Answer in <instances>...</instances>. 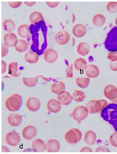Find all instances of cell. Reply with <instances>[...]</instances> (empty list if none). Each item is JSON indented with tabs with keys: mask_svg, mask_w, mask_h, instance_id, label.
I'll use <instances>...</instances> for the list:
<instances>
[{
	"mask_svg": "<svg viewBox=\"0 0 117 154\" xmlns=\"http://www.w3.org/2000/svg\"><path fill=\"white\" fill-rule=\"evenodd\" d=\"M111 70L113 71H117V61L115 62H111L109 64Z\"/></svg>",
	"mask_w": 117,
	"mask_h": 154,
	"instance_id": "cell-43",
	"label": "cell"
},
{
	"mask_svg": "<svg viewBox=\"0 0 117 154\" xmlns=\"http://www.w3.org/2000/svg\"><path fill=\"white\" fill-rule=\"evenodd\" d=\"M60 148V145L59 141L56 139L48 140L46 142V150L49 153H57Z\"/></svg>",
	"mask_w": 117,
	"mask_h": 154,
	"instance_id": "cell-16",
	"label": "cell"
},
{
	"mask_svg": "<svg viewBox=\"0 0 117 154\" xmlns=\"http://www.w3.org/2000/svg\"><path fill=\"white\" fill-rule=\"evenodd\" d=\"M76 83L77 85L80 88H87L90 85V78H77L76 79Z\"/></svg>",
	"mask_w": 117,
	"mask_h": 154,
	"instance_id": "cell-34",
	"label": "cell"
},
{
	"mask_svg": "<svg viewBox=\"0 0 117 154\" xmlns=\"http://www.w3.org/2000/svg\"><path fill=\"white\" fill-rule=\"evenodd\" d=\"M8 5L10 7L14 8H18L22 5L21 2H9Z\"/></svg>",
	"mask_w": 117,
	"mask_h": 154,
	"instance_id": "cell-41",
	"label": "cell"
},
{
	"mask_svg": "<svg viewBox=\"0 0 117 154\" xmlns=\"http://www.w3.org/2000/svg\"><path fill=\"white\" fill-rule=\"evenodd\" d=\"M82 133L78 128H72L68 131L64 136L65 141L69 144L75 145L81 140Z\"/></svg>",
	"mask_w": 117,
	"mask_h": 154,
	"instance_id": "cell-5",
	"label": "cell"
},
{
	"mask_svg": "<svg viewBox=\"0 0 117 154\" xmlns=\"http://www.w3.org/2000/svg\"><path fill=\"white\" fill-rule=\"evenodd\" d=\"M40 76L35 78H23L22 82L26 87L31 88L37 85L38 83V79Z\"/></svg>",
	"mask_w": 117,
	"mask_h": 154,
	"instance_id": "cell-33",
	"label": "cell"
},
{
	"mask_svg": "<svg viewBox=\"0 0 117 154\" xmlns=\"http://www.w3.org/2000/svg\"><path fill=\"white\" fill-rule=\"evenodd\" d=\"M97 138V134L94 131H88L85 134L84 140L87 144L93 145L95 144Z\"/></svg>",
	"mask_w": 117,
	"mask_h": 154,
	"instance_id": "cell-22",
	"label": "cell"
},
{
	"mask_svg": "<svg viewBox=\"0 0 117 154\" xmlns=\"http://www.w3.org/2000/svg\"><path fill=\"white\" fill-rule=\"evenodd\" d=\"M8 54V47H7L4 43H2V54L1 57H6Z\"/></svg>",
	"mask_w": 117,
	"mask_h": 154,
	"instance_id": "cell-39",
	"label": "cell"
},
{
	"mask_svg": "<svg viewBox=\"0 0 117 154\" xmlns=\"http://www.w3.org/2000/svg\"><path fill=\"white\" fill-rule=\"evenodd\" d=\"M74 66L76 70L83 71L85 70L87 67V62L85 59L82 58H79L75 61Z\"/></svg>",
	"mask_w": 117,
	"mask_h": 154,
	"instance_id": "cell-27",
	"label": "cell"
},
{
	"mask_svg": "<svg viewBox=\"0 0 117 154\" xmlns=\"http://www.w3.org/2000/svg\"><path fill=\"white\" fill-rule=\"evenodd\" d=\"M99 68L95 65H88L85 69V74L89 78H97L99 76Z\"/></svg>",
	"mask_w": 117,
	"mask_h": 154,
	"instance_id": "cell-19",
	"label": "cell"
},
{
	"mask_svg": "<svg viewBox=\"0 0 117 154\" xmlns=\"http://www.w3.org/2000/svg\"><path fill=\"white\" fill-rule=\"evenodd\" d=\"M108 105L107 101L104 99H100L99 100H92L87 103L85 107L88 109V113L94 114L101 112Z\"/></svg>",
	"mask_w": 117,
	"mask_h": 154,
	"instance_id": "cell-3",
	"label": "cell"
},
{
	"mask_svg": "<svg viewBox=\"0 0 117 154\" xmlns=\"http://www.w3.org/2000/svg\"><path fill=\"white\" fill-rule=\"evenodd\" d=\"M15 23L13 20L6 19L3 22V28L5 31L10 33L15 29Z\"/></svg>",
	"mask_w": 117,
	"mask_h": 154,
	"instance_id": "cell-31",
	"label": "cell"
},
{
	"mask_svg": "<svg viewBox=\"0 0 117 154\" xmlns=\"http://www.w3.org/2000/svg\"><path fill=\"white\" fill-rule=\"evenodd\" d=\"M80 152L81 153H92L93 152L92 150H91V148H90L88 147H83V148L81 150H80Z\"/></svg>",
	"mask_w": 117,
	"mask_h": 154,
	"instance_id": "cell-45",
	"label": "cell"
},
{
	"mask_svg": "<svg viewBox=\"0 0 117 154\" xmlns=\"http://www.w3.org/2000/svg\"><path fill=\"white\" fill-rule=\"evenodd\" d=\"M39 56L37 53L34 51H30L27 52L24 55V59L26 62L29 63H36L38 61Z\"/></svg>",
	"mask_w": 117,
	"mask_h": 154,
	"instance_id": "cell-24",
	"label": "cell"
},
{
	"mask_svg": "<svg viewBox=\"0 0 117 154\" xmlns=\"http://www.w3.org/2000/svg\"><path fill=\"white\" fill-rule=\"evenodd\" d=\"M101 117L106 121L110 122L117 118V104L108 105L100 112Z\"/></svg>",
	"mask_w": 117,
	"mask_h": 154,
	"instance_id": "cell-4",
	"label": "cell"
},
{
	"mask_svg": "<svg viewBox=\"0 0 117 154\" xmlns=\"http://www.w3.org/2000/svg\"><path fill=\"white\" fill-rule=\"evenodd\" d=\"M104 94L107 99L113 100L117 97V88L115 85H109L105 87L104 90Z\"/></svg>",
	"mask_w": 117,
	"mask_h": 154,
	"instance_id": "cell-14",
	"label": "cell"
},
{
	"mask_svg": "<svg viewBox=\"0 0 117 154\" xmlns=\"http://www.w3.org/2000/svg\"><path fill=\"white\" fill-rule=\"evenodd\" d=\"M45 60L49 63H53L58 58V54L55 50L49 48L46 50L44 55Z\"/></svg>",
	"mask_w": 117,
	"mask_h": 154,
	"instance_id": "cell-12",
	"label": "cell"
},
{
	"mask_svg": "<svg viewBox=\"0 0 117 154\" xmlns=\"http://www.w3.org/2000/svg\"><path fill=\"white\" fill-rule=\"evenodd\" d=\"M28 45L27 42L23 39L18 40L17 45H15V49L17 52L23 53L27 50Z\"/></svg>",
	"mask_w": 117,
	"mask_h": 154,
	"instance_id": "cell-29",
	"label": "cell"
},
{
	"mask_svg": "<svg viewBox=\"0 0 117 154\" xmlns=\"http://www.w3.org/2000/svg\"><path fill=\"white\" fill-rule=\"evenodd\" d=\"M47 5L51 8H54L57 6H58L59 2H46Z\"/></svg>",
	"mask_w": 117,
	"mask_h": 154,
	"instance_id": "cell-42",
	"label": "cell"
},
{
	"mask_svg": "<svg viewBox=\"0 0 117 154\" xmlns=\"http://www.w3.org/2000/svg\"><path fill=\"white\" fill-rule=\"evenodd\" d=\"M23 103V99L21 95L18 94H14L7 98L5 105L7 110L9 111H18L20 109Z\"/></svg>",
	"mask_w": 117,
	"mask_h": 154,
	"instance_id": "cell-1",
	"label": "cell"
},
{
	"mask_svg": "<svg viewBox=\"0 0 117 154\" xmlns=\"http://www.w3.org/2000/svg\"><path fill=\"white\" fill-rule=\"evenodd\" d=\"M66 86L64 83L61 81L52 83L51 87V91L53 94L58 95L61 92L65 91Z\"/></svg>",
	"mask_w": 117,
	"mask_h": 154,
	"instance_id": "cell-20",
	"label": "cell"
},
{
	"mask_svg": "<svg viewBox=\"0 0 117 154\" xmlns=\"http://www.w3.org/2000/svg\"><path fill=\"white\" fill-rule=\"evenodd\" d=\"M57 99L62 105L67 106L72 102L73 97L68 91H65L57 95Z\"/></svg>",
	"mask_w": 117,
	"mask_h": 154,
	"instance_id": "cell-11",
	"label": "cell"
},
{
	"mask_svg": "<svg viewBox=\"0 0 117 154\" xmlns=\"http://www.w3.org/2000/svg\"><path fill=\"white\" fill-rule=\"evenodd\" d=\"M72 96L74 101L76 102H83L86 97V95L84 92L77 90H75L73 92Z\"/></svg>",
	"mask_w": 117,
	"mask_h": 154,
	"instance_id": "cell-32",
	"label": "cell"
},
{
	"mask_svg": "<svg viewBox=\"0 0 117 154\" xmlns=\"http://www.w3.org/2000/svg\"><path fill=\"white\" fill-rule=\"evenodd\" d=\"M2 74H4L7 71V64L5 61L2 60Z\"/></svg>",
	"mask_w": 117,
	"mask_h": 154,
	"instance_id": "cell-44",
	"label": "cell"
},
{
	"mask_svg": "<svg viewBox=\"0 0 117 154\" xmlns=\"http://www.w3.org/2000/svg\"><path fill=\"white\" fill-rule=\"evenodd\" d=\"M20 135L14 131L8 132L5 136L6 143L11 147L17 146L20 142Z\"/></svg>",
	"mask_w": 117,
	"mask_h": 154,
	"instance_id": "cell-7",
	"label": "cell"
},
{
	"mask_svg": "<svg viewBox=\"0 0 117 154\" xmlns=\"http://www.w3.org/2000/svg\"><path fill=\"white\" fill-rule=\"evenodd\" d=\"M111 101L113 102V103H116V104H117V97L116 99L113 100H112Z\"/></svg>",
	"mask_w": 117,
	"mask_h": 154,
	"instance_id": "cell-49",
	"label": "cell"
},
{
	"mask_svg": "<svg viewBox=\"0 0 117 154\" xmlns=\"http://www.w3.org/2000/svg\"><path fill=\"white\" fill-rule=\"evenodd\" d=\"M24 4L28 7H32L36 4L35 2H25Z\"/></svg>",
	"mask_w": 117,
	"mask_h": 154,
	"instance_id": "cell-47",
	"label": "cell"
},
{
	"mask_svg": "<svg viewBox=\"0 0 117 154\" xmlns=\"http://www.w3.org/2000/svg\"><path fill=\"white\" fill-rule=\"evenodd\" d=\"M73 64H70L66 68V78H72L73 76Z\"/></svg>",
	"mask_w": 117,
	"mask_h": 154,
	"instance_id": "cell-37",
	"label": "cell"
},
{
	"mask_svg": "<svg viewBox=\"0 0 117 154\" xmlns=\"http://www.w3.org/2000/svg\"><path fill=\"white\" fill-rule=\"evenodd\" d=\"M110 124H111L113 125L114 128L115 129V131L117 132V118L115 120L111 121L109 122Z\"/></svg>",
	"mask_w": 117,
	"mask_h": 154,
	"instance_id": "cell-46",
	"label": "cell"
},
{
	"mask_svg": "<svg viewBox=\"0 0 117 154\" xmlns=\"http://www.w3.org/2000/svg\"><path fill=\"white\" fill-rule=\"evenodd\" d=\"M106 9L109 13L114 14L117 12V2H110L107 4Z\"/></svg>",
	"mask_w": 117,
	"mask_h": 154,
	"instance_id": "cell-35",
	"label": "cell"
},
{
	"mask_svg": "<svg viewBox=\"0 0 117 154\" xmlns=\"http://www.w3.org/2000/svg\"><path fill=\"white\" fill-rule=\"evenodd\" d=\"M48 110L51 113H57L61 110V104L57 99H51L48 101L47 104Z\"/></svg>",
	"mask_w": 117,
	"mask_h": 154,
	"instance_id": "cell-15",
	"label": "cell"
},
{
	"mask_svg": "<svg viewBox=\"0 0 117 154\" xmlns=\"http://www.w3.org/2000/svg\"><path fill=\"white\" fill-rule=\"evenodd\" d=\"M37 134V129L33 125H29L25 127L22 131V136L24 139L31 140L34 139Z\"/></svg>",
	"mask_w": 117,
	"mask_h": 154,
	"instance_id": "cell-8",
	"label": "cell"
},
{
	"mask_svg": "<svg viewBox=\"0 0 117 154\" xmlns=\"http://www.w3.org/2000/svg\"><path fill=\"white\" fill-rule=\"evenodd\" d=\"M106 17L101 14H97L94 15L92 19V22L94 25L97 27H101L105 23Z\"/></svg>",
	"mask_w": 117,
	"mask_h": 154,
	"instance_id": "cell-30",
	"label": "cell"
},
{
	"mask_svg": "<svg viewBox=\"0 0 117 154\" xmlns=\"http://www.w3.org/2000/svg\"><path fill=\"white\" fill-rule=\"evenodd\" d=\"M4 44L8 47H15L18 42V38L17 35L13 33L10 32L5 35L4 37Z\"/></svg>",
	"mask_w": 117,
	"mask_h": 154,
	"instance_id": "cell-13",
	"label": "cell"
},
{
	"mask_svg": "<svg viewBox=\"0 0 117 154\" xmlns=\"http://www.w3.org/2000/svg\"><path fill=\"white\" fill-rule=\"evenodd\" d=\"M44 20V17L39 11H34L29 17V21L32 24H35Z\"/></svg>",
	"mask_w": 117,
	"mask_h": 154,
	"instance_id": "cell-28",
	"label": "cell"
},
{
	"mask_svg": "<svg viewBox=\"0 0 117 154\" xmlns=\"http://www.w3.org/2000/svg\"><path fill=\"white\" fill-rule=\"evenodd\" d=\"M70 40V35L65 30L60 31L57 33L55 36V41L58 45H65Z\"/></svg>",
	"mask_w": 117,
	"mask_h": 154,
	"instance_id": "cell-10",
	"label": "cell"
},
{
	"mask_svg": "<svg viewBox=\"0 0 117 154\" xmlns=\"http://www.w3.org/2000/svg\"><path fill=\"white\" fill-rule=\"evenodd\" d=\"M46 144L41 139H35L32 141V149L36 153H43L46 150Z\"/></svg>",
	"mask_w": 117,
	"mask_h": 154,
	"instance_id": "cell-18",
	"label": "cell"
},
{
	"mask_svg": "<svg viewBox=\"0 0 117 154\" xmlns=\"http://www.w3.org/2000/svg\"><path fill=\"white\" fill-rule=\"evenodd\" d=\"M2 152L4 153H8L10 152V151L6 146H2Z\"/></svg>",
	"mask_w": 117,
	"mask_h": 154,
	"instance_id": "cell-48",
	"label": "cell"
},
{
	"mask_svg": "<svg viewBox=\"0 0 117 154\" xmlns=\"http://www.w3.org/2000/svg\"><path fill=\"white\" fill-rule=\"evenodd\" d=\"M109 142L111 146L117 148V132H115L111 135L109 138Z\"/></svg>",
	"mask_w": 117,
	"mask_h": 154,
	"instance_id": "cell-36",
	"label": "cell"
},
{
	"mask_svg": "<svg viewBox=\"0 0 117 154\" xmlns=\"http://www.w3.org/2000/svg\"><path fill=\"white\" fill-rule=\"evenodd\" d=\"M86 28L82 24H77L73 28V34L77 38H82L86 34Z\"/></svg>",
	"mask_w": 117,
	"mask_h": 154,
	"instance_id": "cell-21",
	"label": "cell"
},
{
	"mask_svg": "<svg viewBox=\"0 0 117 154\" xmlns=\"http://www.w3.org/2000/svg\"><path fill=\"white\" fill-rule=\"evenodd\" d=\"M107 58L111 61V62H115L117 61V51H110L108 54Z\"/></svg>",
	"mask_w": 117,
	"mask_h": 154,
	"instance_id": "cell-38",
	"label": "cell"
},
{
	"mask_svg": "<svg viewBox=\"0 0 117 154\" xmlns=\"http://www.w3.org/2000/svg\"><path fill=\"white\" fill-rule=\"evenodd\" d=\"M90 51V46L87 43L82 42L78 45L77 52L79 55L85 57L88 55Z\"/></svg>",
	"mask_w": 117,
	"mask_h": 154,
	"instance_id": "cell-26",
	"label": "cell"
},
{
	"mask_svg": "<svg viewBox=\"0 0 117 154\" xmlns=\"http://www.w3.org/2000/svg\"><path fill=\"white\" fill-rule=\"evenodd\" d=\"M115 24H116V26L117 27V17L116 18V20H115Z\"/></svg>",
	"mask_w": 117,
	"mask_h": 154,
	"instance_id": "cell-50",
	"label": "cell"
},
{
	"mask_svg": "<svg viewBox=\"0 0 117 154\" xmlns=\"http://www.w3.org/2000/svg\"><path fill=\"white\" fill-rule=\"evenodd\" d=\"M26 106L28 110L32 112H36L40 109L41 102L40 100L35 97L28 98L26 101Z\"/></svg>",
	"mask_w": 117,
	"mask_h": 154,
	"instance_id": "cell-9",
	"label": "cell"
},
{
	"mask_svg": "<svg viewBox=\"0 0 117 154\" xmlns=\"http://www.w3.org/2000/svg\"><path fill=\"white\" fill-rule=\"evenodd\" d=\"M7 121L10 126L18 127L22 122V117L17 113H11L7 118Z\"/></svg>",
	"mask_w": 117,
	"mask_h": 154,
	"instance_id": "cell-17",
	"label": "cell"
},
{
	"mask_svg": "<svg viewBox=\"0 0 117 154\" xmlns=\"http://www.w3.org/2000/svg\"><path fill=\"white\" fill-rule=\"evenodd\" d=\"M88 111L86 107L79 106L74 109L72 113V116L76 121L81 122L87 118L88 116Z\"/></svg>",
	"mask_w": 117,
	"mask_h": 154,
	"instance_id": "cell-6",
	"label": "cell"
},
{
	"mask_svg": "<svg viewBox=\"0 0 117 154\" xmlns=\"http://www.w3.org/2000/svg\"><path fill=\"white\" fill-rule=\"evenodd\" d=\"M105 48L110 51H117V27H113L106 36L105 40Z\"/></svg>",
	"mask_w": 117,
	"mask_h": 154,
	"instance_id": "cell-2",
	"label": "cell"
},
{
	"mask_svg": "<svg viewBox=\"0 0 117 154\" xmlns=\"http://www.w3.org/2000/svg\"><path fill=\"white\" fill-rule=\"evenodd\" d=\"M17 33L19 36L22 38H27L30 35V29L29 25L23 24L18 27Z\"/></svg>",
	"mask_w": 117,
	"mask_h": 154,
	"instance_id": "cell-23",
	"label": "cell"
},
{
	"mask_svg": "<svg viewBox=\"0 0 117 154\" xmlns=\"http://www.w3.org/2000/svg\"><path fill=\"white\" fill-rule=\"evenodd\" d=\"M8 73L13 77H18L20 75V71L18 69V64L17 62H11L8 65Z\"/></svg>",
	"mask_w": 117,
	"mask_h": 154,
	"instance_id": "cell-25",
	"label": "cell"
},
{
	"mask_svg": "<svg viewBox=\"0 0 117 154\" xmlns=\"http://www.w3.org/2000/svg\"><path fill=\"white\" fill-rule=\"evenodd\" d=\"M95 152L97 153H100V152H102V153H110L111 152L110 150H109V149L108 148L106 147L105 146H99L97 148V149L95 150Z\"/></svg>",
	"mask_w": 117,
	"mask_h": 154,
	"instance_id": "cell-40",
	"label": "cell"
}]
</instances>
